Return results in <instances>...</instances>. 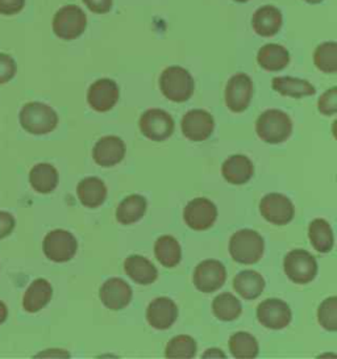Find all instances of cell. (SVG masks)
Listing matches in <instances>:
<instances>
[{"label":"cell","instance_id":"d6986e66","mask_svg":"<svg viewBox=\"0 0 337 359\" xmlns=\"http://www.w3.org/2000/svg\"><path fill=\"white\" fill-rule=\"evenodd\" d=\"M284 22L281 11L274 6H263L253 13L252 28L261 37H273Z\"/></svg>","mask_w":337,"mask_h":359},{"label":"cell","instance_id":"6da1fadb","mask_svg":"<svg viewBox=\"0 0 337 359\" xmlns=\"http://www.w3.org/2000/svg\"><path fill=\"white\" fill-rule=\"evenodd\" d=\"M194 79L180 66H168L159 76V88L164 96L176 103H185L194 94Z\"/></svg>","mask_w":337,"mask_h":359},{"label":"cell","instance_id":"3957f363","mask_svg":"<svg viewBox=\"0 0 337 359\" xmlns=\"http://www.w3.org/2000/svg\"><path fill=\"white\" fill-rule=\"evenodd\" d=\"M265 252V243L260 233L252 229L237 231L230 241V254L237 264H254L260 262Z\"/></svg>","mask_w":337,"mask_h":359},{"label":"cell","instance_id":"ab89813d","mask_svg":"<svg viewBox=\"0 0 337 359\" xmlns=\"http://www.w3.org/2000/svg\"><path fill=\"white\" fill-rule=\"evenodd\" d=\"M15 217L8 212L0 211V240L10 236L15 228Z\"/></svg>","mask_w":337,"mask_h":359},{"label":"cell","instance_id":"f546056e","mask_svg":"<svg viewBox=\"0 0 337 359\" xmlns=\"http://www.w3.org/2000/svg\"><path fill=\"white\" fill-rule=\"evenodd\" d=\"M154 254L164 267H176L182 259V249L173 236H161L154 243Z\"/></svg>","mask_w":337,"mask_h":359},{"label":"cell","instance_id":"5bb4252c","mask_svg":"<svg viewBox=\"0 0 337 359\" xmlns=\"http://www.w3.org/2000/svg\"><path fill=\"white\" fill-rule=\"evenodd\" d=\"M119 86L115 81L102 78L90 86L87 93V103L96 112H108L119 102Z\"/></svg>","mask_w":337,"mask_h":359},{"label":"cell","instance_id":"d590c367","mask_svg":"<svg viewBox=\"0 0 337 359\" xmlns=\"http://www.w3.org/2000/svg\"><path fill=\"white\" fill-rule=\"evenodd\" d=\"M319 111L326 116H333L337 112V88L332 87L326 90L317 102Z\"/></svg>","mask_w":337,"mask_h":359},{"label":"cell","instance_id":"44dd1931","mask_svg":"<svg viewBox=\"0 0 337 359\" xmlns=\"http://www.w3.org/2000/svg\"><path fill=\"white\" fill-rule=\"evenodd\" d=\"M124 271L137 285H153L158 278L156 266L143 255H131L124 261Z\"/></svg>","mask_w":337,"mask_h":359},{"label":"cell","instance_id":"cb8c5ba5","mask_svg":"<svg viewBox=\"0 0 337 359\" xmlns=\"http://www.w3.org/2000/svg\"><path fill=\"white\" fill-rule=\"evenodd\" d=\"M257 62L267 72H279L290 64L289 50L278 43H266L258 50Z\"/></svg>","mask_w":337,"mask_h":359},{"label":"cell","instance_id":"2e32d148","mask_svg":"<svg viewBox=\"0 0 337 359\" xmlns=\"http://www.w3.org/2000/svg\"><path fill=\"white\" fill-rule=\"evenodd\" d=\"M132 288L121 278H111L105 280L99 290V297L111 311H120L126 308L132 300Z\"/></svg>","mask_w":337,"mask_h":359},{"label":"cell","instance_id":"5b68a950","mask_svg":"<svg viewBox=\"0 0 337 359\" xmlns=\"http://www.w3.org/2000/svg\"><path fill=\"white\" fill-rule=\"evenodd\" d=\"M53 32L65 40L73 41L81 37L87 28V16L84 10L75 4H69L60 8L53 18Z\"/></svg>","mask_w":337,"mask_h":359},{"label":"cell","instance_id":"7bdbcfd3","mask_svg":"<svg viewBox=\"0 0 337 359\" xmlns=\"http://www.w3.org/2000/svg\"><path fill=\"white\" fill-rule=\"evenodd\" d=\"M305 1L308 4H320L323 0H305Z\"/></svg>","mask_w":337,"mask_h":359},{"label":"cell","instance_id":"ee69618b","mask_svg":"<svg viewBox=\"0 0 337 359\" xmlns=\"http://www.w3.org/2000/svg\"><path fill=\"white\" fill-rule=\"evenodd\" d=\"M236 3H246V1H249V0H234Z\"/></svg>","mask_w":337,"mask_h":359},{"label":"cell","instance_id":"30bf717a","mask_svg":"<svg viewBox=\"0 0 337 359\" xmlns=\"http://www.w3.org/2000/svg\"><path fill=\"white\" fill-rule=\"evenodd\" d=\"M218 219V208L206 198H197L190 201L183 211V220L190 229L203 232L210 229Z\"/></svg>","mask_w":337,"mask_h":359},{"label":"cell","instance_id":"e575fe53","mask_svg":"<svg viewBox=\"0 0 337 359\" xmlns=\"http://www.w3.org/2000/svg\"><path fill=\"white\" fill-rule=\"evenodd\" d=\"M317 320L320 325L329 330H337V299L335 296L326 299L317 309Z\"/></svg>","mask_w":337,"mask_h":359},{"label":"cell","instance_id":"60d3db41","mask_svg":"<svg viewBox=\"0 0 337 359\" xmlns=\"http://www.w3.org/2000/svg\"><path fill=\"white\" fill-rule=\"evenodd\" d=\"M209 357H215V358H227L225 357V354L221 351V350H218V348H212V350H207L204 354H203V358H209Z\"/></svg>","mask_w":337,"mask_h":359},{"label":"cell","instance_id":"8fae6325","mask_svg":"<svg viewBox=\"0 0 337 359\" xmlns=\"http://www.w3.org/2000/svg\"><path fill=\"white\" fill-rule=\"evenodd\" d=\"M253 82L245 73H237L230 78L225 87V104L234 114H242L251 106Z\"/></svg>","mask_w":337,"mask_h":359},{"label":"cell","instance_id":"f1b7e54d","mask_svg":"<svg viewBox=\"0 0 337 359\" xmlns=\"http://www.w3.org/2000/svg\"><path fill=\"white\" fill-rule=\"evenodd\" d=\"M308 237L312 248L319 253H329L333 249L335 237L331 225L323 219H315L308 226Z\"/></svg>","mask_w":337,"mask_h":359},{"label":"cell","instance_id":"9c48e42d","mask_svg":"<svg viewBox=\"0 0 337 359\" xmlns=\"http://www.w3.org/2000/svg\"><path fill=\"white\" fill-rule=\"evenodd\" d=\"M225 280L227 270L218 259H206L194 271V285L203 294H212L220 290Z\"/></svg>","mask_w":337,"mask_h":359},{"label":"cell","instance_id":"277c9868","mask_svg":"<svg viewBox=\"0 0 337 359\" xmlns=\"http://www.w3.org/2000/svg\"><path fill=\"white\" fill-rule=\"evenodd\" d=\"M258 137L267 144H281L293 133V121L281 109H267L256 123Z\"/></svg>","mask_w":337,"mask_h":359},{"label":"cell","instance_id":"74e56055","mask_svg":"<svg viewBox=\"0 0 337 359\" xmlns=\"http://www.w3.org/2000/svg\"><path fill=\"white\" fill-rule=\"evenodd\" d=\"M25 0H0V15L13 16L22 11Z\"/></svg>","mask_w":337,"mask_h":359},{"label":"cell","instance_id":"7a4b0ae2","mask_svg":"<svg viewBox=\"0 0 337 359\" xmlns=\"http://www.w3.org/2000/svg\"><path fill=\"white\" fill-rule=\"evenodd\" d=\"M19 118L22 129L36 136L48 135L58 126L57 112L40 102L27 103L21 108Z\"/></svg>","mask_w":337,"mask_h":359},{"label":"cell","instance_id":"e0dca14e","mask_svg":"<svg viewBox=\"0 0 337 359\" xmlns=\"http://www.w3.org/2000/svg\"><path fill=\"white\" fill-rule=\"evenodd\" d=\"M126 144L120 137L105 136L102 137L93 149L95 163L102 168H112L126 157Z\"/></svg>","mask_w":337,"mask_h":359},{"label":"cell","instance_id":"83f0119b","mask_svg":"<svg viewBox=\"0 0 337 359\" xmlns=\"http://www.w3.org/2000/svg\"><path fill=\"white\" fill-rule=\"evenodd\" d=\"M60 175L51 163H39L29 172L32 189L40 194H51L58 186Z\"/></svg>","mask_w":337,"mask_h":359},{"label":"cell","instance_id":"ac0fdd59","mask_svg":"<svg viewBox=\"0 0 337 359\" xmlns=\"http://www.w3.org/2000/svg\"><path fill=\"white\" fill-rule=\"evenodd\" d=\"M177 318L178 306L168 297H157L147 306V323L154 329L166 330L173 327Z\"/></svg>","mask_w":337,"mask_h":359},{"label":"cell","instance_id":"1f68e13d","mask_svg":"<svg viewBox=\"0 0 337 359\" xmlns=\"http://www.w3.org/2000/svg\"><path fill=\"white\" fill-rule=\"evenodd\" d=\"M230 351L234 358L251 359L258 355V342L248 332H237L230 338Z\"/></svg>","mask_w":337,"mask_h":359},{"label":"cell","instance_id":"b9f144b4","mask_svg":"<svg viewBox=\"0 0 337 359\" xmlns=\"http://www.w3.org/2000/svg\"><path fill=\"white\" fill-rule=\"evenodd\" d=\"M7 317H8V309H7V306L0 300V325L7 320Z\"/></svg>","mask_w":337,"mask_h":359},{"label":"cell","instance_id":"836d02e7","mask_svg":"<svg viewBox=\"0 0 337 359\" xmlns=\"http://www.w3.org/2000/svg\"><path fill=\"white\" fill-rule=\"evenodd\" d=\"M197 342L195 339L186 334L177 336L168 341L165 350L166 358H194L197 355Z\"/></svg>","mask_w":337,"mask_h":359},{"label":"cell","instance_id":"8992f818","mask_svg":"<svg viewBox=\"0 0 337 359\" xmlns=\"http://www.w3.org/2000/svg\"><path fill=\"white\" fill-rule=\"evenodd\" d=\"M284 274L295 285H308L317 275V262L312 254L295 249L284 257Z\"/></svg>","mask_w":337,"mask_h":359},{"label":"cell","instance_id":"d6a6232c","mask_svg":"<svg viewBox=\"0 0 337 359\" xmlns=\"http://www.w3.org/2000/svg\"><path fill=\"white\" fill-rule=\"evenodd\" d=\"M314 62L323 73L335 74L337 72V43L335 41L320 43L314 52Z\"/></svg>","mask_w":337,"mask_h":359},{"label":"cell","instance_id":"ba28073f","mask_svg":"<svg viewBox=\"0 0 337 359\" xmlns=\"http://www.w3.org/2000/svg\"><path fill=\"white\" fill-rule=\"evenodd\" d=\"M174 120L166 111L159 108L147 109L140 118V129L152 141H165L174 133Z\"/></svg>","mask_w":337,"mask_h":359},{"label":"cell","instance_id":"603a6c76","mask_svg":"<svg viewBox=\"0 0 337 359\" xmlns=\"http://www.w3.org/2000/svg\"><path fill=\"white\" fill-rule=\"evenodd\" d=\"M77 195L82 205L87 208H98L105 201L107 187L105 182L95 177L81 180L77 186Z\"/></svg>","mask_w":337,"mask_h":359},{"label":"cell","instance_id":"484cf974","mask_svg":"<svg viewBox=\"0 0 337 359\" xmlns=\"http://www.w3.org/2000/svg\"><path fill=\"white\" fill-rule=\"evenodd\" d=\"M147 199L141 195H129L119 204L116 210V220L123 225L140 222L147 212Z\"/></svg>","mask_w":337,"mask_h":359},{"label":"cell","instance_id":"d4e9b609","mask_svg":"<svg viewBox=\"0 0 337 359\" xmlns=\"http://www.w3.org/2000/svg\"><path fill=\"white\" fill-rule=\"evenodd\" d=\"M272 87L278 94L295 99L315 95L316 93L315 87L308 81L293 76H277L272 81Z\"/></svg>","mask_w":337,"mask_h":359},{"label":"cell","instance_id":"4dcf8cb0","mask_svg":"<svg viewBox=\"0 0 337 359\" xmlns=\"http://www.w3.org/2000/svg\"><path fill=\"white\" fill-rule=\"evenodd\" d=\"M212 312L221 321H233L242 316V303L236 296L224 292L213 299Z\"/></svg>","mask_w":337,"mask_h":359},{"label":"cell","instance_id":"f35d334b","mask_svg":"<svg viewBox=\"0 0 337 359\" xmlns=\"http://www.w3.org/2000/svg\"><path fill=\"white\" fill-rule=\"evenodd\" d=\"M87 8L98 15H105L111 11L114 0H84Z\"/></svg>","mask_w":337,"mask_h":359},{"label":"cell","instance_id":"9a60e30c","mask_svg":"<svg viewBox=\"0 0 337 359\" xmlns=\"http://www.w3.org/2000/svg\"><path fill=\"white\" fill-rule=\"evenodd\" d=\"M182 132L185 137L200 142L210 137L215 129V120L204 109L189 111L182 118Z\"/></svg>","mask_w":337,"mask_h":359},{"label":"cell","instance_id":"7c38bea8","mask_svg":"<svg viewBox=\"0 0 337 359\" xmlns=\"http://www.w3.org/2000/svg\"><path fill=\"white\" fill-rule=\"evenodd\" d=\"M260 212L266 222L274 225H286L294 219L295 210L291 201L282 194H267L260 203Z\"/></svg>","mask_w":337,"mask_h":359},{"label":"cell","instance_id":"4316f807","mask_svg":"<svg viewBox=\"0 0 337 359\" xmlns=\"http://www.w3.org/2000/svg\"><path fill=\"white\" fill-rule=\"evenodd\" d=\"M233 287L239 295L246 300H254L261 295L265 290L263 275L253 270H245L234 276Z\"/></svg>","mask_w":337,"mask_h":359},{"label":"cell","instance_id":"ffe728a7","mask_svg":"<svg viewBox=\"0 0 337 359\" xmlns=\"http://www.w3.org/2000/svg\"><path fill=\"white\" fill-rule=\"evenodd\" d=\"M221 174L224 180L231 184H244L252 180L254 166L246 156L236 154L227 159L221 166Z\"/></svg>","mask_w":337,"mask_h":359},{"label":"cell","instance_id":"8d00e7d4","mask_svg":"<svg viewBox=\"0 0 337 359\" xmlns=\"http://www.w3.org/2000/svg\"><path fill=\"white\" fill-rule=\"evenodd\" d=\"M18 66L15 60L8 54L0 53V85L8 83L16 75Z\"/></svg>","mask_w":337,"mask_h":359},{"label":"cell","instance_id":"52a82bcc","mask_svg":"<svg viewBox=\"0 0 337 359\" xmlns=\"http://www.w3.org/2000/svg\"><path fill=\"white\" fill-rule=\"evenodd\" d=\"M78 243L73 234L63 229L48 233L42 243V250L48 259L55 264H65L73 259L77 254Z\"/></svg>","mask_w":337,"mask_h":359},{"label":"cell","instance_id":"4fadbf2b","mask_svg":"<svg viewBox=\"0 0 337 359\" xmlns=\"http://www.w3.org/2000/svg\"><path fill=\"white\" fill-rule=\"evenodd\" d=\"M257 318L267 329L281 330L289 327L293 313L287 303L281 299H266L257 306Z\"/></svg>","mask_w":337,"mask_h":359},{"label":"cell","instance_id":"7402d4cb","mask_svg":"<svg viewBox=\"0 0 337 359\" xmlns=\"http://www.w3.org/2000/svg\"><path fill=\"white\" fill-rule=\"evenodd\" d=\"M52 285L46 279H42V278L36 279L32 282V285L28 287V290L24 294L22 306L27 312L36 313L49 304V302L52 300Z\"/></svg>","mask_w":337,"mask_h":359}]
</instances>
